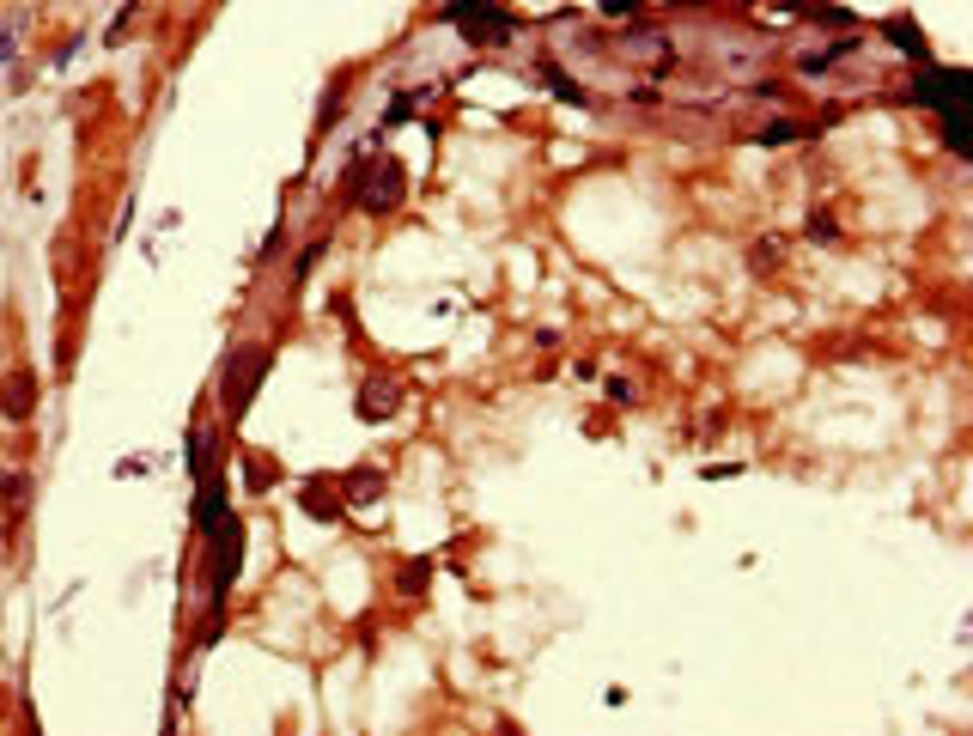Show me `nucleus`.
<instances>
[{
    "instance_id": "nucleus-2",
    "label": "nucleus",
    "mask_w": 973,
    "mask_h": 736,
    "mask_svg": "<svg viewBox=\"0 0 973 736\" xmlns=\"http://www.w3.org/2000/svg\"><path fill=\"white\" fill-rule=\"evenodd\" d=\"M262 365H268L262 353H250V365H244V359L232 365V384H226V408H232V414L250 408V390H256V378H262Z\"/></svg>"
},
{
    "instance_id": "nucleus-4",
    "label": "nucleus",
    "mask_w": 973,
    "mask_h": 736,
    "mask_svg": "<svg viewBox=\"0 0 973 736\" xmlns=\"http://www.w3.org/2000/svg\"><path fill=\"white\" fill-rule=\"evenodd\" d=\"M748 19L779 31V25H797V7H791V0H748Z\"/></svg>"
},
{
    "instance_id": "nucleus-3",
    "label": "nucleus",
    "mask_w": 973,
    "mask_h": 736,
    "mask_svg": "<svg viewBox=\"0 0 973 736\" xmlns=\"http://www.w3.org/2000/svg\"><path fill=\"white\" fill-rule=\"evenodd\" d=\"M37 408V384H31V372H13L7 378V396H0V414H7V420H25Z\"/></svg>"
},
{
    "instance_id": "nucleus-7",
    "label": "nucleus",
    "mask_w": 973,
    "mask_h": 736,
    "mask_svg": "<svg viewBox=\"0 0 973 736\" xmlns=\"http://www.w3.org/2000/svg\"><path fill=\"white\" fill-rule=\"evenodd\" d=\"M0 712H7V688H0Z\"/></svg>"
},
{
    "instance_id": "nucleus-6",
    "label": "nucleus",
    "mask_w": 973,
    "mask_h": 736,
    "mask_svg": "<svg viewBox=\"0 0 973 736\" xmlns=\"http://www.w3.org/2000/svg\"><path fill=\"white\" fill-rule=\"evenodd\" d=\"M639 7V0H609V13H633Z\"/></svg>"
},
{
    "instance_id": "nucleus-1",
    "label": "nucleus",
    "mask_w": 973,
    "mask_h": 736,
    "mask_svg": "<svg viewBox=\"0 0 973 736\" xmlns=\"http://www.w3.org/2000/svg\"><path fill=\"white\" fill-rule=\"evenodd\" d=\"M353 195H359L365 213H390V207L402 201V177H396V165H371V171L353 183Z\"/></svg>"
},
{
    "instance_id": "nucleus-5",
    "label": "nucleus",
    "mask_w": 973,
    "mask_h": 736,
    "mask_svg": "<svg viewBox=\"0 0 973 736\" xmlns=\"http://www.w3.org/2000/svg\"><path fill=\"white\" fill-rule=\"evenodd\" d=\"M396 384H365V402H359V414L365 420H384V414H396Z\"/></svg>"
}]
</instances>
